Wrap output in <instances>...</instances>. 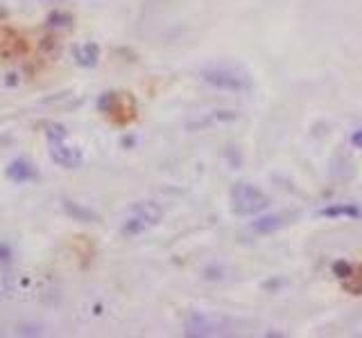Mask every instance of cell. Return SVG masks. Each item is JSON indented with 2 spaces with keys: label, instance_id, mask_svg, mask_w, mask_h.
<instances>
[{
  "label": "cell",
  "instance_id": "6da1fadb",
  "mask_svg": "<svg viewBox=\"0 0 362 338\" xmlns=\"http://www.w3.org/2000/svg\"><path fill=\"white\" fill-rule=\"evenodd\" d=\"M201 79H204V84L213 86V89L227 93H247L254 86L251 72L233 61H220L206 65L201 70Z\"/></svg>",
  "mask_w": 362,
  "mask_h": 338
},
{
  "label": "cell",
  "instance_id": "7a4b0ae2",
  "mask_svg": "<svg viewBox=\"0 0 362 338\" xmlns=\"http://www.w3.org/2000/svg\"><path fill=\"white\" fill-rule=\"evenodd\" d=\"M270 205L268 194L261 188H256L254 183L238 181L231 188V210L238 216H254L261 214Z\"/></svg>",
  "mask_w": 362,
  "mask_h": 338
},
{
  "label": "cell",
  "instance_id": "3957f363",
  "mask_svg": "<svg viewBox=\"0 0 362 338\" xmlns=\"http://www.w3.org/2000/svg\"><path fill=\"white\" fill-rule=\"evenodd\" d=\"M161 219H163L161 205H156L154 201H141V203H136L130 212H127L120 233L125 237H138V235H143L145 230H150V228L161 223Z\"/></svg>",
  "mask_w": 362,
  "mask_h": 338
},
{
  "label": "cell",
  "instance_id": "277c9868",
  "mask_svg": "<svg viewBox=\"0 0 362 338\" xmlns=\"http://www.w3.org/2000/svg\"><path fill=\"white\" fill-rule=\"evenodd\" d=\"M48 140H50V158L55 165L63 169H77L82 165V149L68 143V134L61 126L48 131Z\"/></svg>",
  "mask_w": 362,
  "mask_h": 338
},
{
  "label": "cell",
  "instance_id": "5b68a950",
  "mask_svg": "<svg viewBox=\"0 0 362 338\" xmlns=\"http://www.w3.org/2000/svg\"><path fill=\"white\" fill-rule=\"evenodd\" d=\"M184 334L193 338H208V336H227L231 334L229 320L220 318V316L208 313H193L184 325Z\"/></svg>",
  "mask_w": 362,
  "mask_h": 338
},
{
  "label": "cell",
  "instance_id": "8992f818",
  "mask_svg": "<svg viewBox=\"0 0 362 338\" xmlns=\"http://www.w3.org/2000/svg\"><path fill=\"white\" fill-rule=\"evenodd\" d=\"M5 174H7V178H9V181H12V183H18V185L30 183V181H37V169H35V165H32V162L25 160V158H16V160L9 162L7 169H5Z\"/></svg>",
  "mask_w": 362,
  "mask_h": 338
},
{
  "label": "cell",
  "instance_id": "52a82bcc",
  "mask_svg": "<svg viewBox=\"0 0 362 338\" xmlns=\"http://www.w3.org/2000/svg\"><path fill=\"white\" fill-rule=\"evenodd\" d=\"M319 216L324 219H362V210L356 203H333L319 210Z\"/></svg>",
  "mask_w": 362,
  "mask_h": 338
},
{
  "label": "cell",
  "instance_id": "ba28073f",
  "mask_svg": "<svg viewBox=\"0 0 362 338\" xmlns=\"http://www.w3.org/2000/svg\"><path fill=\"white\" fill-rule=\"evenodd\" d=\"M73 57H75V63L82 65V68H95L100 61V46L98 43H80V46L73 50Z\"/></svg>",
  "mask_w": 362,
  "mask_h": 338
},
{
  "label": "cell",
  "instance_id": "9c48e42d",
  "mask_svg": "<svg viewBox=\"0 0 362 338\" xmlns=\"http://www.w3.org/2000/svg\"><path fill=\"white\" fill-rule=\"evenodd\" d=\"M285 226V219L281 214H265V216H258L256 221H251V230L256 235H272L276 230H281Z\"/></svg>",
  "mask_w": 362,
  "mask_h": 338
},
{
  "label": "cell",
  "instance_id": "30bf717a",
  "mask_svg": "<svg viewBox=\"0 0 362 338\" xmlns=\"http://www.w3.org/2000/svg\"><path fill=\"white\" fill-rule=\"evenodd\" d=\"M342 289L351 296H362V264L351 266L349 275L342 280Z\"/></svg>",
  "mask_w": 362,
  "mask_h": 338
},
{
  "label": "cell",
  "instance_id": "8fae6325",
  "mask_svg": "<svg viewBox=\"0 0 362 338\" xmlns=\"http://www.w3.org/2000/svg\"><path fill=\"white\" fill-rule=\"evenodd\" d=\"M66 210L73 214V216H80V219L82 221H87V223H91L93 219H95V216H93V212H89V210H84V208H80V205H77V208H75V205H73L70 201H66Z\"/></svg>",
  "mask_w": 362,
  "mask_h": 338
},
{
  "label": "cell",
  "instance_id": "7c38bea8",
  "mask_svg": "<svg viewBox=\"0 0 362 338\" xmlns=\"http://www.w3.org/2000/svg\"><path fill=\"white\" fill-rule=\"evenodd\" d=\"M48 23H50L52 27H68V25L73 23V18H70L68 14H63V12H55V14H50Z\"/></svg>",
  "mask_w": 362,
  "mask_h": 338
},
{
  "label": "cell",
  "instance_id": "4fadbf2b",
  "mask_svg": "<svg viewBox=\"0 0 362 338\" xmlns=\"http://www.w3.org/2000/svg\"><path fill=\"white\" fill-rule=\"evenodd\" d=\"M351 266H354V264H349V261H335V264H333V273H335L339 280H344V278L349 275Z\"/></svg>",
  "mask_w": 362,
  "mask_h": 338
},
{
  "label": "cell",
  "instance_id": "5bb4252c",
  "mask_svg": "<svg viewBox=\"0 0 362 338\" xmlns=\"http://www.w3.org/2000/svg\"><path fill=\"white\" fill-rule=\"evenodd\" d=\"M351 143H354L356 149H362V129H358L354 136H351Z\"/></svg>",
  "mask_w": 362,
  "mask_h": 338
},
{
  "label": "cell",
  "instance_id": "9a60e30c",
  "mask_svg": "<svg viewBox=\"0 0 362 338\" xmlns=\"http://www.w3.org/2000/svg\"><path fill=\"white\" fill-rule=\"evenodd\" d=\"M0 261H9V248L5 244H0Z\"/></svg>",
  "mask_w": 362,
  "mask_h": 338
}]
</instances>
